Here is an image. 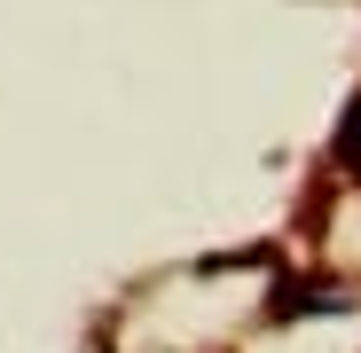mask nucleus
Returning <instances> with one entry per match:
<instances>
[{
	"mask_svg": "<svg viewBox=\"0 0 361 353\" xmlns=\"http://www.w3.org/2000/svg\"><path fill=\"white\" fill-rule=\"evenodd\" d=\"M338 165H353V173H361V102L345 110V126H338Z\"/></svg>",
	"mask_w": 361,
	"mask_h": 353,
	"instance_id": "f257e3e1",
	"label": "nucleus"
}]
</instances>
